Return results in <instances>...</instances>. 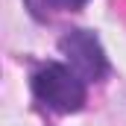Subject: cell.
Listing matches in <instances>:
<instances>
[{"instance_id": "obj_1", "label": "cell", "mask_w": 126, "mask_h": 126, "mask_svg": "<svg viewBox=\"0 0 126 126\" xmlns=\"http://www.w3.org/2000/svg\"><path fill=\"white\" fill-rule=\"evenodd\" d=\"M32 94L47 109L59 114H70L79 111L85 103V79H79L70 67L59 62H47L32 73Z\"/></svg>"}, {"instance_id": "obj_2", "label": "cell", "mask_w": 126, "mask_h": 126, "mask_svg": "<svg viewBox=\"0 0 126 126\" xmlns=\"http://www.w3.org/2000/svg\"><path fill=\"white\" fill-rule=\"evenodd\" d=\"M59 50H62L64 59L70 62V70L79 79H85V82H97V79H103L109 73L106 50H103V44H100V38L94 32H88V30L67 32L59 41Z\"/></svg>"}, {"instance_id": "obj_3", "label": "cell", "mask_w": 126, "mask_h": 126, "mask_svg": "<svg viewBox=\"0 0 126 126\" xmlns=\"http://www.w3.org/2000/svg\"><path fill=\"white\" fill-rule=\"evenodd\" d=\"M47 3H53V6H62V9H82L88 0H47Z\"/></svg>"}]
</instances>
